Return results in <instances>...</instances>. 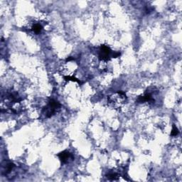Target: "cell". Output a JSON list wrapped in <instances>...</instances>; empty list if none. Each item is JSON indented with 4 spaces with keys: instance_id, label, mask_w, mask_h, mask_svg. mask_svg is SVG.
I'll use <instances>...</instances> for the list:
<instances>
[{
    "instance_id": "cell-2",
    "label": "cell",
    "mask_w": 182,
    "mask_h": 182,
    "mask_svg": "<svg viewBox=\"0 0 182 182\" xmlns=\"http://www.w3.org/2000/svg\"><path fill=\"white\" fill-rule=\"evenodd\" d=\"M113 53V51L108 46L104 44L101 45L100 48L98 58L100 61H108L110 59V58H112Z\"/></svg>"
},
{
    "instance_id": "cell-11",
    "label": "cell",
    "mask_w": 182,
    "mask_h": 182,
    "mask_svg": "<svg viewBox=\"0 0 182 182\" xmlns=\"http://www.w3.org/2000/svg\"><path fill=\"white\" fill-rule=\"evenodd\" d=\"M73 60H74V58H73V57H68V58L66 60V62H70V61H73Z\"/></svg>"
},
{
    "instance_id": "cell-10",
    "label": "cell",
    "mask_w": 182,
    "mask_h": 182,
    "mask_svg": "<svg viewBox=\"0 0 182 182\" xmlns=\"http://www.w3.org/2000/svg\"><path fill=\"white\" fill-rule=\"evenodd\" d=\"M120 55H121L120 52H113L112 55V58H117V57H120Z\"/></svg>"
},
{
    "instance_id": "cell-8",
    "label": "cell",
    "mask_w": 182,
    "mask_h": 182,
    "mask_svg": "<svg viewBox=\"0 0 182 182\" xmlns=\"http://www.w3.org/2000/svg\"><path fill=\"white\" fill-rule=\"evenodd\" d=\"M42 29H43V27H42V26L40 24H35L32 26V30H33V31L34 33H40V32L41 31Z\"/></svg>"
},
{
    "instance_id": "cell-5",
    "label": "cell",
    "mask_w": 182,
    "mask_h": 182,
    "mask_svg": "<svg viewBox=\"0 0 182 182\" xmlns=\"http://www.w3.org/2000/svg\"><path fill=\"white\" fill-rule=\"evenodd\" d=\"M4 164H5L3 165L4 174H9L11 171V170L13 169V168L14 167V164L12 162H4Z\"/></svg>"
},
{
    "instance_id": "cell-3",
    "label": "cell",
    "mask_w": 182,
    "mask_h": 182,
    "mask_svg": "<svg viewBox=\"0 0 182 182\" xmlns=\"http://www.w3.org/2000/svg\"><path fill=\"white\" fill-rule=\"evenodd\" d=\"M57 156H58V157L59 158V159H60L62 164H66V163L68 162L69 160L73 159L71 154L67 150L60 152L59 154L57 155Z\"/></svg>"
},
{
    "instance_id": "cell-1",
    "label": "cell",
    "mask_w": 182,
    "mask_h": 182,
    "mask_svg": "<svg viewBox=\"0 0 182 182\" xmlns=\"http://www.w3.org/2000/svg\"><path fill=\"white\" fill-rule=\"evenodd\" d=\"M61 106V104L58 101L53 98H50L48 105L43 109V113L44 114L46 117L49 118L55 115V113L60 109Z\"/></svg>"
},
{
    "instance_id": "cell-4",
    "label": "cell",
    "mask_w": 182,
    "mask_h": 182,
    "mask_svg": "<svg viewBox=\"0 0 182 182\" xmlns=\"http://www.w3.org/2000/svg\"><path fill=\"white\" fill-rule=\"evenodd\" d=\"M153 100H154L152 98V94L147 91V92H146V93H144V95L139 97L136 102H138V103H142V102H150V101H153Z\"/></svg>"
},
{
    "instance_id": "cell-7",
    "label": "cell",
    "mask_w": 182,
    "mask_h": 182,
    "mask_svg": "<svg viewBox=\"0 0 182 182\" xmlns=\"http://www.w3.org/2000/svg\"><path fill=\"white\" fill-rule=\"evenodd\" d=\"M64 80H66V81H73V82L78 83L79 85H82V83H83L80 80H78V78H75L74 76H70V75H68V76H64Z\"/></svg>"
},
{
    "instance_id": "cell-9",
    "label": "cell",
    "mask_w": 182,
    "mask_h": 182,
    "mask_svg": "<svg viewBox=\"0 0 182 182\" xmlns=\"http://www.w3.org/2000/svg\"><path fill=\"white\" fill-rule=\"evenodd\" d=\"M179 131L178 130V128L177 127V126L175 124H173V127H172V130H171V136L172 137H175V136H177L179 135Z\"/></svg>"
},
{
    "instance_id": "cell-6",
    "label": "cell",
    "mask_w": 182,
    "mask_h": 182,
    "mask_svg": "<svg viewBox=\"0 0 182 182\" xmlns=\"http://www.w3.org/2000/svg\"><path fill=\"white\" fill-rule=\"evenodd\" d=\"M118 174L115 172V171H110V172L106 175L107 178L110 180H117L118 179Z\"/></svg>"
}]
</instances>
